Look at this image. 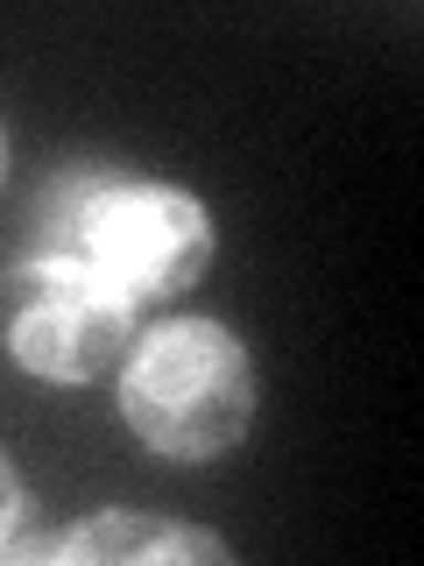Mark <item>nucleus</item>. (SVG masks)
I'll list each match as a JSON object with an SVG mask.
<instances>
[{
	"label": "nucleus",
	"mask_w": 424,
	"mask_h": 566,
	"mask_svg": "<svg viewBox=\"0 0 424 566\" xmlns=\"http://www.w3.org/2000/svg\"><path fill=\"white\" fill-rule=\"evenodd\" d=\"M262 376L255 354L226 318L177 312L135 333L128 361L114 368V411L135 432V447L170 468L226 460L255 432Z\"/></svg>",
	"instance_id": "2"
},
{
	"label": "nucleus",
	"mask_w": 424,
	"mask_h": 566,
	"mask_svg": "<svg viewBox=\"0 0 424 566\" xmlns=\"http://www.w3.org/2000/svg\"><path fill=\"white\" fill-rule=\"evenodd\" d=\"M14 255H85L135 305H170L205 283L220 227H212V206L177 177H149L128 164H64L35 185Z\"/></svg>",
	"instance_id": "1"
},
{
	"label": "nucleus",
	"mask_w": 424,
	"mask_h": 566,
	"mask_svg": "<svg viewBox=\"0 0 424 566\" xmlns=\"http://www.w3.org/2000/svg\"><path fill=\"white\" fill-rule=\"evenodd\" d=\"M141 333V305L85 255H14L0 262V347L35 382H106Z\"/></svg>",
	"instance_id": "3"
},
{
	"label": "nucleus",
	"mask_w": 424,
	"mask_h": 566,
	"mask_svg": "<svg viewBox=\"0 0 424 566\" xmlns=\"http://www.w3.org/2000/svg\"><path fill=\"white\" fill-rule=\"evenodd\" d=\"M22 524H29V482H22V468H14V453L0 447V545Z\"/></svg>",
	"instance_id": "5"
},
{
	"label": "nucleus",
	"mask_w": 424,
	"mask_h": 566,
	"mask_svg": "<svg viewBox=\"0 0 424 566\" xmlns=\"http://www.w3.org/2000/svg\"><path fill=\"white\" fill-rule=\"evenodd\" d=\"M57 559V566H234V545L205 524H177L156 510H85L64 531H14L0 545V566Z\"/></svg>",
	"instance_id": "4"
},
{
	"label": "nucleus",
	"mask_w": 424,
	"mask_h": 566,
	"mask_svg": "<svg viewBox=\"0 0 424 566\" xmlns=\"http://www.w3.org/2000/svg\"><path fill=\"white\" fill-rule=\"evenodd\" d=\"M0 185H8V120H0Z\"/></svg>",
	"instance_id": "6"
}]
</instances>
